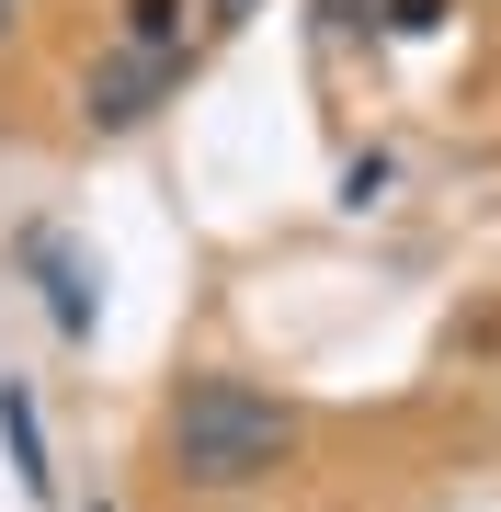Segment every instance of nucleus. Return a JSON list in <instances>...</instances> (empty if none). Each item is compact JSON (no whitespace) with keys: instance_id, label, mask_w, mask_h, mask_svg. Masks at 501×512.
Segmentation results:
<instances>
[{"instance_id":"nucleus-1","label":"nucleus","mask_w":501,"mask_h":512,"mask_svg":"<svg viewBox=\"0 0 501 512\" xmlns=\"http://www.w3.org/2000/svg\"><path fill=\"white\" fill-rule=\"evenodd\" d=\"M297 410L274 399V387H251V376H183L171 387V410H160V456L183 490H274L285 467H297Z\"/></svg>"},{"instance_id":"nucleus-2","label":"nucleus","mask_w":501,"mask_h":512,"mask_svg":"<svg viewBox=\"0 0 501 512\" xmlns=\"http://www.w3.org/2000/svg\"><path fill=\"white\" fill-rule=\"evenodd\" d=\"M171 92H183V57H160V46H126V35H114L92 69H80V126L126 137V126H149Z\"/></svg>"},{"instance_id":"nucleus-3","label":"nucleus","mask_w":501,"mask_h":512,"mask_svg":"<svg viewBox=\"0 0 501 512\" xmlns=\"http://www.w3.org/2000/svg\"><path fill=\"white\" fill-rule=\"evenodd\" d=\"M183 12H194V0H126V46H160V57H183Z\"/></svg>"},{"instance_id":"nucleus-4","label":"nucleus","mask_w":501,"mask_h":512,"mask_svg":"<svg viewBox=\"0 0 501 512\" xmlns=\"http://www.w3.org/2000/svg\"><path fill=\"white\" fill-rule=\"evenodd\" d=\"M445 23V0H399V35H433Z\"/></svg>"},{"instance_id":"nucleus-5","label":"nucleus","mask_w":501,"mask_h":512,"mask_svg":"<svg viewBox=\"0 0 501 512\" xmlns=\"http://www.w3.org/2000/svg\"><path fill=\"white\" fill-rule=\"evenodd\" d=\"M23 12H35V0H0V46H12V23H23Z\"/></svg>"},{"instance_id":"nucleus-6","label":"nucleus","mask_w":501,"mask_h":512,"mask_svg":"<svg viewBox=\"0 0 501 512\" xmlns=\"http://www.w3.org/2000/svg\"><path fill=\"white\" fill-rule=\"evenodd\" d=\"M205 12H217V23H240V12H262V0H205Z\"/></svg>"}]
</instances>
